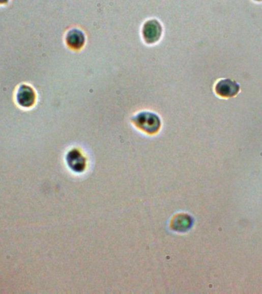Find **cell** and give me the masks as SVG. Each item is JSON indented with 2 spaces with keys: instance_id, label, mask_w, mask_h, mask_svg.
I'll return each mask as SVG.
<instances>
[{
  "instance_id": "obj_4",
  "label": "cell",
  "mask_w": 262,
  "mask_h": 294,
  "mask_svg": "<svg viewBox=\"0 0 262 294\" xmlns=\"http://www.w3.org/2000/svg\"><path fill=\"white\" fill-rule=\"evenodd\" d=\"M36 98L34 91L30 86L24 84L18 89L16 99H17L18 104L22 107H32L36 101Z\"/></svg>"
},
{
  "instance_id": "obj_5",
  "label": "cell",
  "mask_w": 262,
  "mask_h": 294,
  "mask_svg": "<svg viewBox=\"0 0 262 294\" xmlns=\"http://www.w3.org/2000/svg\"><path fill=\"white\" fill-rule=\"evenodd\" d=\"M85 42L84 33L78 30H72L66 36L67 45L72 49H80Z\"/></svg>"
},
{
  "instance_id": "obj_7",
  "label": "cell",
  "mask_w": 262,
  "mask_h": 294,
  "mask_svg": "<svg viewBox=\"0 0 262 294\" xmlns=\"http://www.w3.org/2000/svg\"><path fill=\"white\" fill-rule=\"evenodd\" d=\"M256 1H262V0H256Z\"/></svg>"
},
{
  "instance_id": "obj_2",
  "label": "cell",
  "mask_w": 262,
  "mask_h": 294,
  "mask_svg": "<svg viewBox=\"0 0 262 294\" xmlns=\"http://www.w3.org/2000/svg\"><path fill=\"white\" fill-rule=\"evenodd\" d=\"M161 25L156 19L148 21L143 27V36L145 42L148 44H154L161 37Z\"/></svg>"
},
{
  "instance_id": "obj_6",
  "label": "cell",
  "mask_w": 262,
  "mask_h": 294,
  "mask_svg": "<svg viewBox=\"0 0 262 294\" xmlns=\"http://www.w3.org/2000/svg\"><path fill=\"white\" fill-rule=\"evenodd\" d=\"M9 2V0H0V4H5Z\"/></svg>"
},
{
  "instance_id": "obj_3",
  "label": "cell",
  "mask_w": 262,
  "mask_h": 294,
  "mask_svg": "<svg viewBox=\"0 0 262 294\" xmlns=\"http://www.w3.org/2000/svg\"><path fill=\"white\" fill-rule=\"evenodd\" d=\"M239 84L230 79L221 80L216 86V92L222 98H232L239 93Z\"/></svg>"
},
{
  "instance_id": "obj_1",
  "label": "cell",
  "mask_w": 262,
  "mask_h": 294,
  "mask_svg": "<svg viewBox=\"0 0 262 294\" xmlns=\"http://www.w3.org/2000/svg\"><path fill=\"white\" fill-rule=\"evenodd\" d=\"M134 124L148 133H155L160 127V118L149 112H142L134 117Z\"/></svg>"
}]
</instances>
